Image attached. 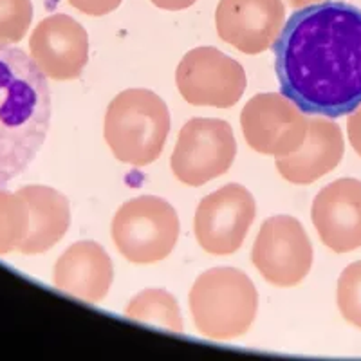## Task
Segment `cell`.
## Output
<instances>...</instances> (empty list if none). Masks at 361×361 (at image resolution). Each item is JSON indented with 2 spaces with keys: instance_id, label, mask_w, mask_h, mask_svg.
I'll return each mask as SVG.
<instances>
[{
  "instance_id": "6da1fadb",
  "label": "cell",
  "mask_w": 361,
  "mask_h": 361,
  "mask_svg": "<svg viewBox=\"0 0 361 361\" xmlns=\"http://www.w3.org/2000/svg\"><path fill=\"white\" fill-rule=\"evenodd\" d=\"M280 92L305 114L341 118L361 105V9L322 0L289 17L273 44Z\"/></svg>"
},
{
  "instance_id": "7a4b0ae2",
  "label": "cell",
  "mask_w": 361,
  "mask_h": 361,
  "mask_svg": "<svg viewBox=\"0 0 361 361\" xmlns=\"http://www.w3.org/2000/svg\"><path fill=\"white\" fill-rule=\"evenodd\" d=\"M49 125L47 76L25 51L0 42V188L33 163Z\"/></svg>"
},
{
  "instance_id": "3957f363",
  "label": "cell",
  "mask_w": 361,
  "mask_h": 361,
  "mask_svg": "<svg viewBox=\"0 0 361 361\" xmlns=\"http://www.w3.org/2000/svg\"><path fill=\"white\" fill-rule=\"evenodd\" d=\"M193 324L209 340H237L253 325L259 293L253 280L237 267H212L190 289Z\"/></svg>"
},
{
  "instance_id": "277c9868",
  "label": "cell",
  "mask_w": 361,
  "mask_h": 361,
  "mask_svg": "<svg viewBox=\"0 0 361 361\" xmlns=\"http://www.w3.org/2000/svg\"><path fill=\"white\" fill-rule=\"evenodd\" d=\"M169 132V107L148 89L119 92L105 112V141L116 159L132 166H147L159 159Z\"/></svg>"
},
{
  "instance_id": "5b68a950",
  "label": "cell",
  "mask_w": 361,
  "mask_h": 361,
  "mask_svg": "<svg viewBox=\"0 0 361 361\" xmlns=\"http://www.w3.org/2000/svg\"><path fill=\"white\" fill-rule=\"evenodd\" d=\"M180 224L166 199L141 195L116 212L111 233L116 250L132 264H156L173 251Z\"/></svg>"
},
{
  "instance_id": "8992f818",
  "label": "cell",
  "mask_w": 361,
  "mask_h": 361,
  "mask_svg": "<svg viewBox=\"0 0 361 361\" xmlns=\"http://www.w3.org/2000/svg\"><path fill=\"white\" fill-rule=\"evenodd\" d=\"M237 156V141L228 121L193 118L180 128L170 164L183 185L202 186L224 176Z\"/></svg>"
},
{
  "instance_id": "52a82bcc",
  "label": "cell",
  "mask_w": 361,
  "mask_h": 361,
  "mask_svg": "<svg viewBox=\"0 0 361 361\" xmlns=\"http://www.w3.org/2000/svg\"><path fill=\"white\" fill-rule=\"evenodd\" d=\"M176 83L190 105L230 109L243 98L247 80L235 58L215 47H197L179 62Z\"/></svg>"
},
{
  "instance_id": "ba28073f",
  "label": "cell",
  "mask_w": 361,
  "mask_h": 361,
  "mask_svg": "<svg viewBox=\"0 0 361 361\" xmlns=\"http://www.w3.org/2000/svg\"><path fill=\"white\" fill-rule=\"evenodd\" d=\"M312 244L298 219L275 215L260 226L253 244L255 267L276 288L298 286L312 266Z\"/></svg>"
},
{
  "instance_id": "9c48e42d",
  "label": "cell",
  "mask_w": 361,
  "mask_h": 361,
  "mask_svg": "<svg viewBox=\"0 0 361 361\" xmlns=\"http://www.w3.org/2000/svg\"><path fill=\"white\" fill-rule=\"evenodd\" d=\"M309 118L282 92H262L244 105L240 127L246 143L264 156L296 152L307 135Z\"/></svg>"
},
{
  "instance_id": "30bf717a",
  "label": "cell",
  "mask_w": 361,
  "mask_h": 361,
  "mask_svg": "<svg viewBox=\"0 0 361 361\" xmlns=\"http://www.w3.org/2000/svg\"><path fill=\"white\" fill-rule=\"evenodd\" d=\"M257 215V202L250 190L230 183L209 193L195 212V238L212 255H231L240 250Z\"/></svg>"
},
{
  "instance_id": "8fae6325",
  "label": "cell",
  "mask_w": 361,
  "mask_h": 361,
  "mask_svg": "<svg viewBox=\"0 0 361 361\" xmlns=\"http://www.w3.org/2000/svg\"><path fill=\"white\" fill-rule=\"evenodd\" d=\"M29 51L42 73L51 80L78 78L89 62V35L67 15H51L35 27Z\"/></svg>"
},
{
  "instance_id": "7c38bea8",
  "label": "cell",
  "mask_w": 361,
  "mask_h": 361,
  "mask_svg": "<svg viewBox=\"0 0 361 361\" xmlns=\"http://www.w3.org/2000/svg\"><path fill=\"white\" fill-rule=\"evenodd\" d=\"M311 219L322 243L334 253L361 247V180L343 177L316 193Z\"/></svg>"
},
{
  "instance_id": "4fadbf2b",
  "label": "cell",
  "mask_w": 361,
  "mask_h": 361,
  "mask_svg": "<svg viewBox=\"0 0 361 361\" xmlns=\"http://www.w3.org/2000/svg\"><path fill=\"white\" fill-rule=\"evenodd\" d=\"M283 15L280 0H221L215 24L226 44L244 54H260L279 38Z\"/></svg>"
},
{
  "instance_id": "5bb4252c",
  "label": "cell",
  "mask_w": 361,
  "mask_h": 361,
  "mask_svg": "<svg viewBox=\"0 0 361 361\" xmlns=\"http://www.w3.org/2000/svg\"><path fill=\"white\" fill-rule=\"evenodd\" d=\"M114 280V266L94 240L74 243L54 264L53 282L56 289L89 304H99L109 295Z\"/></svg>"
},
{
  "instance_id": "9a60e30c",
  "label": "cell",
  "mask_w": 361,
  "mask_h": 361,
  "mask_svg": "<svg viewBox=\"0 0 361 361\" xmlns=\"http://www.w3.org/2000/svg\"><path fill=\"white\" fill-rule=\"evenodd\" d=\"M341 128L331 119L309 118L307 135L296 152L276 157V170L293 185H311L336 169L343 159Z\"/></svg>"
},
{
  "instance_id": "2e32d148",
  "label": "cell",
  "mask_w": 361,
  "mask_h": 361,
  "mask_svg": "<svg viewBox=\"0 0 361 361\" xmlns=\"http://www.w3.org/2000/svg\"><path fill=\"white\" fill-rule=\"evenodd\" d=\"M17 193L27 206L29 217L27 233L17 251L22 255H40L49 251L69 230V201L51 186H24Z\"/></svg>"
},
{
  "instance_id": "e0dca14e",
  "label": "cell",
  "mask_w": 361,
  "mask_h": 361,
  "mask_svg": "<svg viewBox=\"0 0 361 361\" xmlns=\"http://www.w3.org/2000/svg\"><path fill=\"white\" fill-rule=\"evenodd\" d=\"M125 314L130 320L164 327L177 334L185 333V322H183L179 304L176 296L166 289H143L140 295H135L128 302Z\"/></svg>"
},
{
  "instance_id": "ac0fdd59",
  "label": "cell",
  "mask_w": 361,
  "mask_h": 361,
  "mask_svg": "<svg viewBox=\"0 0 361 361\" xmlns=\"http://www.w3.org/2000/svg\"><path fill=\"white\" fill-rule=\"evenodd\" d=\"M27 206L18 193L0 188V255L18 250L27 233Z\"/></svg>"
},
{
  "instance_id": "d6986e66",
  "label": "cell",
  "mask_w": 361,
  "mask_h": 361,
  "mask_svg": "<svg viewBox=\"0 0 361 361\" xmlns=\"http://www.w3.org/2000/svg\"><path fill=\"white\" fill-rule=\"evenodd\" d=\"M336 302L345 322L361 329V260L345 267L338 279Z\"/></svg>"
},
{
  "instance_id": "ffe728a7",
  "label": "cell",
  "mask_w": 361,
  "mask_h": 361,
  "mask_svg": "<svg viewBox=\"0 0 361 361\" xmlns=\"http://www.w3.org/2000/svg\"><path fill=\"white\" fill-rule=\"evenodd\" d=\"M33 20L31 0H0V42L17 44Z\"/></svg>"
},
{
  "instance_id": "44dd1931",
  "label": "cell",
  "mask_w": 361,
  "mask_h": 361,
  "mask_svg": "<svg viewBox=\"0 0 361 361\" xmlns=\"http://www.w3.org/2000/svg\"><path fill=\"white\" fill-rule=\"evenodd\" d=\"M69 2L71 6L87 13V15H92V17L107 15L121 4V0H69Z\"/></svg>"
},
{
  "instance_id": "7402d4cb",
  "label": "cell",
  "mask_w": 361,
  "mask_h": 361,
  "mask_svg": "<svg viewBox=\"0 0 361 361\" xmlns=\"http://www.w3.org/2000/svg\"><path fill=\"white\" fill-rule=\"evenodd\" d=\"M347 135L357 156H361V105L347 119Z\"/></svg>"
},
{
  "instance_id": "603a6c76",
  "label": "cell",
  "mask_w": 361,
  "mask_h": 361,
  "mask_svg": "<svg viewBox=\"0 0 361 361\" xmlns=\"http://www.w3.org/2000/svg\"><path fill=\"white\" fill-rule=\"evenodd\" d=\"M152 2L163 9H172V11H176V9L188 8L195 0H152Z\"/></svg>"
},
{
  "instance_id": "cb8c5ba5",
  "label": "cell",
  "mask_w": 361,
  "mask_h": 361,
  "mask_svg": "<svg viewBox=\"0 0 361 361\" xmlns=\"http://www.w3.org/2000/svg\"><path fill=\"white\" fill-rule=\"evenodd\" d=\"M312 2H322V0H291V4L296 8H304V6L312 4Z\"/></svg>"
}]
</instances>
